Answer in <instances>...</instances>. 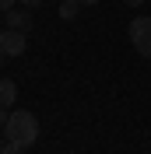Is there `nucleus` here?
<instances>
[{
    "instance_id": "f03ea898",
    "label": "nucleus",
    "mask_w": 151,
    "mask_h": 154,
    "mask_svg": "<svg viewBox=\"0 0 151 154\" xmlns=\"http://www.w3.org/2000/svg\"><path fill=\"white\" fill-rule=\"evenodd\" d=\"M127 35H130L133 49H137L144 60H151V18H133L130 28H127Z\"/></svg>"
},
{
    "instance_id": "f257e3e1",
    "label": "nucleus",
    "mask_w": 151,
    "mask_h": 154,
    "mask_svg": "<svg viewBox=\"0 0 151 154\" xmlns=\"http://www.w3.org/2000/svg\"><path fill=\"white\" fill-rule=\"evenodd\" d=\"M4 133H7V140H14L18 147H32V144H39V119L32 112H25V109H18V112L7 116Z\"/></svg>"
},
{
    "instance_id": "9b49d317",
    "label": "nucleus",
    "mask_w": 151,
    "mask_h": 154,
    "mask_svg": "<svg viewBox=\"0 0 151 154\" xmlns=\"http://www.w3.org/2000/svg\"><path fill=\"white\" fill-rule=\"evenodd\" d=\"M141 4H144V0H127V7H141Z\"/></svg>"
},
{
    "instance_id": "1a4fd4ad",
    "label": "nucleus",
    "mask_w": 151,
    "mask_h": 154,
    "mask_svg": "<svg viewBox=\"0 0 151 154\" xmlns=\"http://www.w3.org/2000/svg\"><path fill=\"white\" fill-rule=\"evenodd\" d=\"M14 4H18V0H0V11H11Z\"/></svg>"
},
{
    "instance_id": "ddd939ff",
    "label": "nucleus",
    "mask_w": 151,
    "mask_h": 154,
    "mask_svg": "<svg viewBox=\"0 0 151 154\" xmlns=\"http://www.w3.org/2000/svg\"><path fill=\"white\" fill-rule=\"evenodd\" d=\"M4 60H7V56H4V53H0V67H4Z\"/></svg>"
},
{
    "instance_id": "20e7f679",
    "label": "nucleus",
    "mask_w": 151,
    "mask_h": 154,
    "mask_svg": "<svg viewBox=\"0 0 151 154\" xmlns=\"http://www.w3.org/2000/svg\"><path fill=\"white\" fill-rule=\"evenodd\" d=\"M4 14H7V28H14V32H28L32 28V11L28 7H21V11H4Z\"/></svg>"
},
{
    "instance_id": "423d86ee",
    "label": "nucleus",
    "mask_w": 151,
    "mask_h": 154,
    "mask_svg": "<svg viewBox=\"0 0 151 154\" xmlns=\"http://www.w3.org/2000/svg\"><path fill=\"white\" fill-rule=\"evenodd\" d=\"M81 7H85L81 0H60V18H63V21H74Z\"/></svg>"
},
{
    "instance_id": "7ed1b4c3",
    "label": "nucleus",
    "mask_w": 151,
    "mask_h": 154,
    "mask_svg": "<svg viewBox=\"0 0 151 154\" xmlns=\"http://www.w3.org/2000/svg\"><path fill=\"white\" fill-rule=\"evenodd\" d=\"M25 46H28L25 32H14V28H4V32H0V53H4V56H21Z\"/></svg>"
},
{
    "instance_id": "0eeeda50",
    "label": "nucleus",
    "mask_w": 151,
    "mask_h": 154,
    "mask_svg": "<svg viewBox=\"0 0 151 154\" xmlns=\"http://www.w3.org/2000/svg\"><path fill=\"white\" fill-rule=\"evenodd\" d=\"M21 151H25V147H18V144H14V140H7V144L0 147V154H21Z\"/></svg>"
},
{
    "instance_id": "6e6552de",
    "label": "nucleus",
    "mask_w": 151,
    "mask_h": 154,
    "mask_svg": "<svg viewBox=\"0 0 151 154\" xmlns=\"http://www.w3.org/2000/svg\"><path fill=\"white\" fill-rule=\"evenodd\" d=\"M7 116H11V112H7V109H4V105H0V130L7 126Z\"/></svg>"
},
{
    "instance_id": "9d476101",
    "label": "nucleus",
    "mask_w": 151,
    "mask_h": 154,
    "mask_svg": "<svg viewBox=\"0 0 151 154\" xmlns=\"http://www.w3.org/2000/svg\"><path fill=\"white\" fill-rule=\"evenodd\" d=\"M18 4H25L28 11H32V7H39V0H18Z\"/></svg>"
},
{
    "instance_id": "39448f33",
    "label": "nucleus",
    "mask_w": 151,
    "mask_h": 154,
    "mask_svg": "<svg viewBox=\"0 0 151 154\" xmlns=\"http://www.w3.org/2000/svg\"><path fill=\"white\" fill-rule=\"evenodd\" d=\"M14 98H18V88H14V81H4V77H0V105L11 109V105H14Z\"/></svg>"
},
{
    "instance_id": "f8f14e48",
    "label": "nucleus",
    "mask_w": 151,
    "mask_h": 154,
    "mask_svg": "<svg viewBox=\"0 0 151 154\" xmlns=\"http://www.w3.org/2000/svg\"><path fill=\"white\" fill-rule=\"evenodd\" d=\"M81 4H85V7H95V4H98V0H81Z\"/></svg>"
}]
</instances>
